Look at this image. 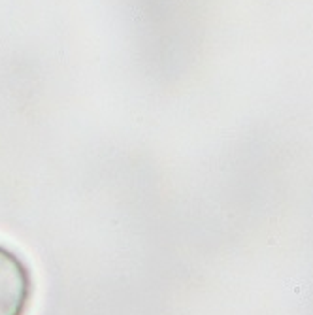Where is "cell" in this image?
I'll use <instances>...</instances> for the list:
<instances>
[{
    "label": "cell",
    "instance_id": "1",
    "mask_svg": "<svg viewBox=\"0 0 313 315\" xmlns=\"http://www.w3.org/2000/svg\"><path fill=\"white\" fill-rule=\"evenodd\" d=\"M34 298V278L16 251L0 244V315H27Z\"/></svg>",
    "mask_w": 313,
    "mask_h": 315
}]
</instances>
